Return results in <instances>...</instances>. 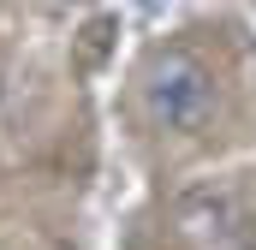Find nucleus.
Wrapping results in <instances>:
<instances>
[{"label":"nucleus","instance_id":"obj_1","mask_svg":"<svg viewBox=\"0 0 256 250\" xmlns=\"http://www.w3.org/2000/svg\"><path fill=\"white\" fill-rule=\"evenodd\" d=\"M214 102H220L214 72L196 54H185V48L161 54L149 66V78H143V108H149V120L161 131H202L208 114H214Z\"/></svg>","mask_w":256,"mask_h":250},{"label":"nucleus","instance_id":"obj_2","mask_svg":"<svg viewBox=\"0 0 256 250\" xmlns=\"http://www.w3.org/2000/svg\"><path fill=\"white\" fill-rule=\"evenodd\" d=\"M131 12H137V18H161V12H167V6H173V0H126Z\"/></svg>","mask_w":256,"mask_h":250}]
</instances>
